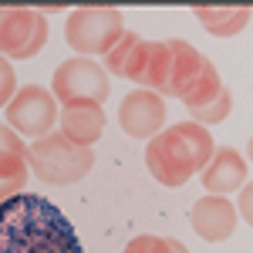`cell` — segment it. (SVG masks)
<instances>
[{
  "label": "cell",
  "mask_w": 253,
  "mask_h": 253,
  "mask_svg": "<svg viewBox=\"0 0 253 253\" xmlns=\"http://www.w3.org/2000/svg\"><path fill=\"white\" fill-rule=\"evenodd\" d=\"M230 112H233V95L223 88L216 101H210V105H203V108L189 112V122H196V125H203V128H206V125H219V122H226Z\"/></svg>",
  "instance_id": "ac0fdd59"
},
{
  "label": "cell",
  "mask_w": 253,
  "mask_h": 253,
  "mask_svg": "<svg viewBox=\"0 0 253 253\" xmlns=\"http://www.w3.org/2000/svg\"><path fill=\"white\" fill-rule=\"evenodd\" d=\"M58 132L68 142H75L78 149H91L101 138V132H105V112H101V105H91V101L61 105Z\"/></svg>",
  "instance_id": "7c38bea8"
},
{
  "label": "cell",
  "mask_w": 253,
  "mask_h": 253,
  "mask_svg": "<svg viewBox=\"0 0 253 253\" xmlns=\"http://www.w3.org/2000/svg\"><path fill=\"white\" fill-rule=\"evenodd\" d=\"M14 95H17V75H14V64H10L7 58H0V108H7Z\"/></svg>",
  "instance_id": "ffe728a7"
},
{
  "label": "cell",
  "mask_w": 253,
  "mask_h": 253,
  "mask_svg": "<svg viewBox=\"0 0 253 253\" xmlns=\"http://www.w3.org/2000/svg\"><path fill=\"white\" fill-rule=\"evenodd\" d=\"M112 91L108 71L91 58H68L64 64L54 68L51 78V95L58 105H75V101H91L101 105Z\"/></svg>",
  "instance_id": "8992f818"
},
{
  "label": "cell",
  "mask_w": 253,
  "mask_h": 253,
  "mask_svg": "<svg viewBox=\"0 0 253 253\" xmlns=\"http://www.w3.org/2000/svg\"><path fill=\"white\" fill-rule=\"evenodd\" d=\"M0 152H10V156L27 159V142H24L10 125H3V122H0Z\"/></svg>",
  "instance_id": "44dd1931"
},
{
  "label": "cell",
  "mask_w": 253,
  "mask_h": 253,
  "mask_svg": "<svg viewBox=\"0 0 253 253\" xmlns=\"http://www.w3.org/2000/svg\"><path fill=\"white\" fill-rule=\"evenodd\" d=\"M122 34L125 24H122V10L115 7H78L68 14L64 24L68 47L78 58H105Z\"/></svg>",
  "instance_id": "277c9868"
},
{
  "label": "cell",
  "mask_w": 253,
  "mask_h": 253,
  "mask_svg": "<svg viewBox=\"0 0 253 253\" xmlns=\"http://www.w3.org/2000/svg\"><path fill=\"white\" fill-rule=\"evenodd\" d=\"M219 91H223V78H219V71H216L213 61H206V68H203L199 81H196L193 88L186 91L182 105H186V112H196V108H203V105L216 101V98H219Z\"/></svg>",
  "instance_id": "9a60e30c"
},
{
  "label": "cell",
  "mask_w": 253,
  "mask_h": 253,
  "mask_svg": "<svg viewBox=\"0 0 253 253\" xmlns=\"http://www.w3.org/2000/svg\"><path fill=\"white\" fill-rule=\"evenodd\" d=\"M118 125L132 138H156L166 128V98L156 91H128L118 108Z\"/></svg>",
  "instance_id": "9c48e42d"
},
{
  "label": "cell",
  "mask_w": 253,
  "mask_h": 253,
  "mask_svg": "<svg viewBox=\"0 0 253 253\" xmlns=\"http://www.w3.org/2000/svg\"><path fill=\"white\" fill-rule=\"evenodd\" d=\"M169 51H172V75H169V88H166V98H186V91L193 88L199 75H203V68H206V54L193 47L189 41H179L172 38L169 41Z\"/></svg>",
  "instance_id": "4fadbf2b"
},
{
  "label": "cell",
  "mask_w": 253,
  "mask_h": 253,
  "mask_svg": "<svg viewBox=\"0 0 253 253\" xmlns=\"http://www.w3.org/2000/svg\"><path fill=\"white\" fill-rule=\"evenodd\" d=\"M216 145L213 135L196 125V122H175L169 128H162L156 138H149L145 145V166L156 182L169 186V189H179L186 186L196 172L206 169V162L213 159Z\"/></svg>",
  "instance_id": "7a4b0ae2"
},
{
  "label": "cell",
  "mask_w": 253,
  "mask_h": 253,
  "mask_svg": "<svg viewBox=\"0 0 253 253\" xmlns=\"http://www.w3.org/2000/svg\"><path fill=\"white\" fill-rule=\"evenodd\" d=\"M125 253H172V247H169V236L142 233V236H135V240H128Z\"/></svg>",
  "instance_id": "d6986e66"
},
{
  "label": "cell",
  "mask_w": 253,
  "mask_h": 253,
  "mask_svg": "<svg viewBox=\"0 0 253 253\" xmlns=\"http://www.w3.org/2000/svg\"><path fill=\"white\" fill-rule=\"evenodd\" d=\"M47 44V17L31 7H0V58L31 61Z\"/></svg>",
  "instance_id": "5b68a950"
},
{
  "label": "cell",
  "mask_w": 253,
  "mask_h": 253,
  "mask_svg": "<svg viewBox=\"0 0 253 253\" xmlns=\"http://www.w3.org/2000/svg\"><path fill=\"white\" fill-rule=\"evenodd\" d=\"M247 162L243 156L230 149V145H219L213 152V159L206 162V169L199 172L203 179V189L210 196H226V193H240L243 186H247Z\"/></svg>",
  "instance_id": "8fae6325"
},
{
  "label": "cell",
  "mask_w": 253,
  "mask_h": 253,
  "mask_svg": "<svg viewBox=\"0 0 253 253\" xmlns=\"http://www.w3.org/2000/svg\"><path fill=\"white\" fill-rule=\"evenodd\" d=\"M169 75H172V51H169V41H138V47L132 51V58L125 64L122 78L142 84L145 91H156L166 98L169 88Z\"/></svg>",
  "instance_id": "ba28073f"
},
{
  "label": "cell",
  "mask_w": 253,
  "mask_h": 253,
  "mask_svg": "<svg viewBox=\"0 0 253 253\" xmlns=\"http://www.w3.org/2000/svg\"><path fill=\"white\" fill-rule=\"evenodd\" d=\"M138 41H142V34H135V31H125V34L115 41V47L105 54V71H108V75L122 78V71H125L128 58H132V51L138 47Z\"/></svg>",
  "instance_id": "e0dca14e"
},
{
  "label": "cell",
  "mask_w": 253,
  "mask_h": 253,
  "mask_svg": "<svg viewBox=\"0 0 253 253\" xmlns=\"http://www.w3.org/2000/svg\"><path fill=\"white\" fill-rule=\"evenodd\" d=\"M27 166L47 186H75V182H81L91 172L95 152L91 149H78L61 132H47L44 138H34L27 145Z\"/></svg>",
  "instance_id": "3957f363"
},
{
  "label": "cell",
  "mask_w": 253,
  "mask_h": 253,
  "mask_svg": "<svg viewBox=\"0 0 253 253\" xmlns=\"http://www.w3.org/2000/svg\"><path fill=\"white\" fill-rule=\"evenodd\" d=\"M24 186H27V159L0 152V203L24 193Z\"/></svg>",
  "instance_id": "2e32d148"
},
{
  "label": "cell",
  "mask_w": 253,
  "mask_h": 253,
  "mask_svg": "<svg viewBox=\"0 0 253 253\" xmlns=\"http://www.w3.org/2000/svg\"><path fill=\"white\" fill-rule=\"evenodd\" d=\"M0 253H84V247L51 199L17 193L0 203Z\"/></svg>",
  "instance_id": "6da1fadb"
},
{
  "label": "cell",
  "mask_w": 253,
  "mask_h": 253,
  "mask_svg": "<svg viewBox=\"0 0 253 253\" xmlns=\"http://www.w3.org/2000/svg\"><path fill=\"white\" fill-rule=\"evenodd\" d=\"M236 206L226 199V196H203V199H196L193 213H189V223H193V230L206 243H223V240H230L236 230Z\"/></svg>",
  "instance_id": "30bf717a"
},
{
  "label": "cell",
  "mask_w": 253,
  "mask_h": 253,
  "mask_svg": "<svg viewBox=\"0 0 253 253\" xmlns=\"http://www.w3.org/2000/svg\"><path fill=\"white\" fill-rule=\"evenodd\" d=\"M236 213L243 216V223H250V226H253V182H247V186H243L240 203H236Z\"/></svg>",
  "instance_id": "7402d4cb"
},
{
  "label": "cell",
  "mask_w": 253,
  "mask_h": 253,
  "mask_svg": "<svg viewBox=\"0 0 253 253\" xmlns=\"http://www.w3.org/2000/svg\"><path fill=\"white\" fill-rule=\"evenodd\" d=\"M193 14L203 24V31L213 34V38H236V34H243V27L253 17L250 7H196Z\"/></svg>",
  "instance_id": "5bb4252c"
},
{
  "label": "cell",
  "mask_w": 253,
  "mask_h": 253,
  "mask_svg": "<svg viewBox=\"0 0 253 253\" xmlns=\"http://www.w3.org/2000/svg\"><path fill=\"white\" fill-rule=\"evenodd\" d=\"M61 115V105L54 101L51 88L41 84H24L7 105V125L17 132L20 138H44L54 132V122Z\"/></svg>",
  "instance_id": "52a82bcc"
},
{
  "label": "cell",
  "mask_w": 253,
  "mask_h": 253,
  "mask_svg": "<svg viewBox=\"0 0 253 253\" xmlns=\"http://www.w3.org/2000/svg\"><path fill=\"white\" fill-rule=\"evenodd\" d=\"M169 247H172V253H189V247H182V243L172 240V236H169Z\"/></svg>",
  "instance_id": "603a6c76"
},
{
  "label": "cell",
  "mask_w": 253,
  "mask_h": 253,
  "mask_svg": "<svg viewBox=\"0 0 253 253\" xmlns=\"http://www.w3.org/2000/svg\"><path fill=\"white\" fill-rule=\"evenodd\" d=\"M247 159L253 162V135H250V142H247Z\"/></svg>",
  "instance_id": "cb8c5ba5"
}]
</instances>
